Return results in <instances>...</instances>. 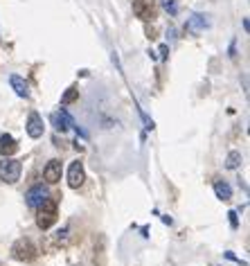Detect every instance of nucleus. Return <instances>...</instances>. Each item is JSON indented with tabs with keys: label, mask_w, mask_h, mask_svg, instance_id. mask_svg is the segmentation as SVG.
I'll return each instance as SVG.
<instances>
[{
	"label": "nucleus",
	"mask_w": 250,
	"mask_h": 266,
	"mask_svg": "<svg viewBox=\"0 0 250 266\" xmlns=\"http://www.w3.org/2000/svg\"><path fill=\"white\" fill-rule=\"evenodd\" d=\"M12 255L16 257L18 262H32L36 257V246L32 244V239H18L16 244L12 246Z\"/></svg>",
	"instance_id": "obj_3"
},
{
	"label": "nucleus",
	"mask_w": 250,
	"mask_h": 266,
	"mask_svg": "<svg viewBox=\"0 0 250 266\" xmlns=\"http://www.w3.org/2000/svg\"><path fill=\"white\" fill-rule=\"evenodd\" d=\"M43 117L39 115V113H29V117H27V136L29 138H41L43 136Z\"/></svg>",
	"instance_id": "obj_9"
},
{
	"label": "nucleus",
	"mask_w": 250,
	"mask_h": 266,
	"mask_svg": "<svg viewBox=\"0 0 250 266\" xmlns=\"http://www.w3.org/2000/svg\"><path fill=\"white\" fill-rule=\"evenodd\" d=\"M68 233H70V228H63V230L57 233V244H59V246H66L68 244Z\"/></svg>",
	"instance_id": "obj_16"
},
{
	"label": "nucleus",
	"mask_w": 250,
	"mask_h": 266,
	"mask_svg": "<svg viewBox=\"0 0 250 266\" xmlns=\"http://www.w3.org/2000/svg\"><path fill=\"white\" fill-rule=\"evenodd\" d=\"M133 14L140 20L149 23V20L156 18V2L153 0H133Z\"/></svg>",
	"instance_id": "obj_4"
},
{
	"label": "nucleus",
	"mask_w": 250,
	"mask_h": 266,
	"mask_svg": "<svg viewBox=\"0 0 250 266\" xmlns=\"http://www.w3.org/2000/svg\"><path fill=\"white\" fill-rule=\"evenodd\" d=\"M47 196H50V192H47L43 185H34V188L25 194V199H27V205H29V208H39Z\"/></svg>",
	"instance_id": "obj_7"
},
{
	"label": "nucleus",
	"mask_w": 250,
	"mask_h": 266,
	"mask_svg": "<svg viewBox=\"0 0 250 266\" xmlns=\"http://www.w3.org/2000/svg\"><path fill=\"white\" fill-rule=\"evenodd\" d=\"M162 7H165L169 14H176V2H174V0H162Z\"/></svg>",
	"instance_id": "obj_17"
},
{
	"label": "nucleus",
	"mask_w": 250,
	"mask_h": 266,
	"mask_svg": "<svg viewBox=\"0 0 250 266\" xmlns=\"http://www.w3.org/2000/svg\"><path fill=\"white\" fill-rule=\"evenodd\" d=\"M207 25H210V23H207V16H203V14H194V16L187 20V25L185 27H187V32L190 34H201Z\"/></svg>",
	"instance_id": "obj_11"
},
{
	"label": "nucleus",
	"mask_w": 250,
	"mask_h": 266,
	"mask_svg": "<svg viewBox=\"0 0 250 266\" xmlns=\"http://www.w3.org/2000/svg\"><path fill=\"white\" fill-rule=\"evenodd\" d=\"M61 172H63V165H61V160H50L45 165V169H43V178H45L47 183H59L61 181Z\"/></svg>",
	"instance_id": "obj_8"
},
{
	"label": "nucleus",
	"mask_w": 250,
	"mask_h": 266,
	"mask_svg": "<svg viewBox=\"0 0 250 266\" xmlns=\"http://www.w3.org/2000/svg\"><path fill=\"white\" fill-rule=\"evenodd\" d=\"M241 160H244V158H241L239 151H230L228 158H225V167H228V169H237L239 165H241Z\"/></svg>",
	"instance_id": "obj_15"
},
{
	"label": "nucleus",
	"mask_w": 250,
	"mask_h": 266,
	"mask_svg": "<svg viewBox=\"0 0 250 266\" xmlns=\"http://www.w3.org/2000/svg\"><path fill=\"white\" fill-rule=\"evenodd\" d=\"M18 151V142L14 140L12 136H0V156L2 158H12L14 154Z\"/></svg>",
	"instance_id": "obj_10"
},
{
	"label": "nucleus",
	"mask_w": 250,
	"mask_h": 266,
	"mask_svg": "<svg viewBox=\"0 0 250 266\" xmlns=\"http://www.w3.org/2000/svg\"><path fill=\"white\" fill-rule=\"evenodd\" d=\"M214 194L221 199V201H228V199H232V188L228 185L225 181H214Z\"/></svg>",
	"instance_id": "obj_13"
},
{
	"label": "nucleus",
	"mask_w": 250,
	"mask_h": 266,
	"mask_svg": "<svg viewBox=\"0 0 250 266\" xmlns=\"http://www.w3.org/2000/svg\"><path fill=\"white\" fill-rule=\"evenodd\" d=\"M79 99V88L77 86H70L66 93H63V97H61V104L68 106V104H73V102H77Z\"/></svg>",
	"instance_id": "obj_14"
},
{
	"label": "nucleus",
	"mask_w": 250,
	"mask_h": 266,
	"mask_svg": "<svg viewBox=\"0 0 250 266\" xmlns=\"http://www.w3.org/2000/svg\"><path fill=\"white\" fill-rule=\"evenodd\" d=\"M20 172H23V165H20V160H14V158H2V162H0V181L16 183L20 178Z\"/></svg>",
	"instance_id": "obj_2"
},
{
	"label": "nucleus",
	"mask_w": 250,
	"mask_h": 266,
	"mask_svg": "<svg viewBox=\"0 0 250 266\" xmlns=\"http://www.w3.org/2000/svg\"><path fill=\"white\" fill-rule=\"evenodd\" d=\"M167 52H169V47H167V46H160V54H162V57H167Z\"/></svg>",
	"instance_id": "obj_19"
},
{
	"label": "nucleus",
	"mask_w": 250,
	"mask_h": 266,
	"mask_svg": "<svg viewBox=\"0 0 250 266\" xmlns=\"http://www.w3.org/2000/svg\"><path fill=\"white\" fill-rule=\"evenodd\" d=\"M52 124H54V129L57 131H61V133H63V131H68L70 129V126H74V129L79 131V126H77V124H74V120L70 115H68L66 110L61 109V110H57V113H54L52 115ZM81 133V131H79ZM81 136H84V133H81Z\"/></svg>",
	"instance_id": "obj_6"
},
{
	"label": "nucleus",
	"mask_w": 250,
	"mask_h": 266,
	"mask_svg": "<svg viewBox=\"0 0 250 266\" xmlns=\"http://www.w3.org/2000/svg\"><path fill=\"white\" fill-rule=\"evenodd\" d=\"M86 183V172H84V165L79 160H74L70 167H68V185L73 189H79L81 185Z\"/></svg>",
	"instance_id": "obj_5"
},
{
	"label": "nucleus",
	"mask_w": 250,
	"mask_h": 266,
	"mask_svg": "<svg viewBox=\"0 0 250 266\" xmlns=\"http://www.w3.org/2000/svg\"><path fill=\"white\" fill-rule=\"evenodd\" d=\"M9 84H12V88L16 91V95H18V97H29V86H27V81L23 77H18V75H12V77H9Z\"/></svg>",
	"instance_id": "obj_12"
},
{
	"label": "nucleus",
	"mask_w": 250,
	"mask_h": 266,
	"mask_svg": "<svg viewBox=\"0 0 250 266\" xmlns=\"http://www.w3.org/2000/svg\"><path fill=\"white\" fill-rule=\"evenodd\" d=\"M36 210H39V212H36V226H39L41 230H47L50 226H54V221H57V201H54V199L47 196Z\"/></svg>",
	"instance_id": "obj_1"
},
{
	"label": "nucleus",
	"mask_w": 250,
	"mask_h": 266,
	"mask_svg": "<svg viewBox=\"0 0 250 266\" xmlns=\"http://www.w3.org/2000/svg\"><path fill=\"white\" fill-rule=\"evenodd\" d=\"M228 217H230V226L232 228H239V219H237V212L232 210V212H228Z\"/></svg>",
	"instance_id": "obj_18"
}]
</instances>
